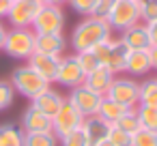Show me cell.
Listing matches in <instances>:
<instances>
[{
	"mask_svg": "<svg viewBox=\"0 0 157 146\" xmlns=\"http://www.w3.org/2000/svg\"><path fill=\"white\" fill-rule=\"evenodd\" d=\"M138 105L157 107V77H148L144 82H140V103Z\"/></svg>",
	"mask_w": 157,
	"mask_h": 146,
	"instance_id": "obj_21",
	"label": "cell"
},
{
	"mask_svg": "<svg viewBox=\"0 0 157 146\" xmlns=\"http://www.w3.org/2000/svg\"><path fill=\"white\" fill-rule=\"evenodd\" d=\"M11 2H15V0H11Z\"/></svg>",
	"mask_w": 157,
	"mask_h": 146,
	"instance_id": "obj_42",
	"label": "cell"
},
{
	"mask_svg": "<svg viewBox=\"0 0 157 146\" xmlns=\"http://www.w3.org/2000/svg\"><path fill=\"white\" fill-rule=\"evenodd\" d=\"M7 26L2 24V20H0V50H2V43H5V37H7Z\"/></svg>",
	"mask_w": 157,
	"mask_h": 146,
	"instance_id": "obj_37",
	"label": "cell"
},
{
	"mask_svg": "<svg viewBox=\"0 0 157 146\" xmlns=\"http://www.w3.org/2000/svg\"><path fill=\"white\" fill-rule=\"evenodd\" d=\"M20 129L24 133H45V131H52V118H48L45 114L35 110L33 105H28L22 114V127Z\"/></svg>",
	"mask_w": 157,
	"mask_h": 146,
	"instance_id": "obj_14",
	"label": "cell"
},
{
	"mask_svg": "<svg viewBox=\"0 0 157 146\" xmlns=\"http://www.w3.org/2000/svg\"><path fill=\"white\" fill-rule=\"evenodd\" d=\"M56 82L65 88H75V86H82L84 84V73L75 60V54H69V56H60V65H58V75H56Z\"/></svg>",
	"mask_w": 157,
	"mask_h": 146,
	"instance_id": "obj_9",
	"label": "cell"
},
{
	"mask_svg": "<svg viewBox=\"0 0 157 146\" xmlns=\"http://www.w3.org/2000/svg\"><path fill=\"white\" fill-rule=\"evenodd\" d=\"M121 41L133 52V50H148L151 47V41H148V32H146V24L144 22H138L133 24L131 28L123 30L121 32Z\"/></svg>",
	"mask_w": 157,
	"mask_h": 146,
	"instance_id": "obj_18",
	"label": "cell"
},
{
	"mask_svg": "<svg viewBox=\"0 0 157 146\" xmlns=\"http://www.w3.org/2000/svg\"><path fill=\"white\" fill-rule=\"evenodd\" d=\"M35 32L33 28H9L5 43H2V52L15 60H28L35 54Z\"/></svg>",
	"mask_w": 157,
	"mask_h": 146,
	"instance_id": "obj_3",
	"label": "cell"
},
{
	"mask_svg": "<svg viewBox=\"0 0 157 146\" xmlns=\"http://www.w3.org/2000/svg\"><path fill=\"white\" fill-rule=\"evenodd\" d=\"M13 99H15V90H13L11 82L9 80H0V112H5L7 107H11Z\"/></svg>",
	"mask_w": 157,
	"mask_h": 146,
	"instance_id": "obj_30",
	"label": "cell"
},
{
	"mask_svg": "<svg viewBox=\"0 0 157 146\" xmlns=\"http://www.w3.org/2000/svg\"><path fill=\"white\" fill-rule=\"evenodd\" d=\"M136 114H138V120H140V127H142V129L157 131V107L138 105V107H136Z\"/></svg>",
	"mask_w": 157,
	"mask_h": 146,
	"instance_id": "obj_24",
	"label": "cell"
},
{
	"mask_svg": "<svg viewBox=\"0 0 157 146\" xmlns=\"http://www.w3.org/2000/svg\"><path fill=\"white\" fill-rule=\"evenodd\" d=\"M108 140L114 144V146H129L131 144V135L123 129H118L116 125L110 127V133H108Z\"/></svg>",
	"mask_w": 157,
	"mask_h": 146,
	"instance_id": "obj_32",
	"label": "cell"
},
{
	"mask_svg": "<svg viewBox=\"0 0 157 146\" xmlns=\"http://www.w3.org/2000/svg\"><path fill=\"white\" fill-rule=\"evenodd\" d=\"M105 20H108L110 28L112 30H118V32L131 28L138 22H142L140 20V9L136 5V0H118Z\"/></svg>",
	"mask_w": 157,
	"mask_h": 146,
	"instance_id": "obj_6",
	"label": "cell"
},
{
	"mask_svg": "<svg viewBox=\"0 0 157 146\" xmlns=\"http://www.w3.org/2000/svg\"><path fill=\"white\" fill-rule=\"evenodd\" d=\"M95 146H114L110 140H103V142H99V144H95Z\"/></svg>",
	"mask_w": 157,
	"mask_h": 146,
	"instance_id": "obj_39",
	"label": "cell"
},
{
	"mask_svg": "<svg viewBox=\"0 0 157 146\" xmlns=\"http://www.w3.org/2000/svg\"><path fill=\"white\" fill-rule=\"evenodd\" d=\"M39 2H43V5H48V0H39Z\"/></svg>",
	"mask_w": 157,
	"mask_h": 146,
	"instance_id": "obj_40",
	"label": "cell"
},
{
	"mask_svg": "<svg viewBox=\"0 0 157 146\" xmlns=\"http://www.w3.org/2000/svg\"><path fill=\"white\" fill-rule=\"evenodd\" d=\"M78 15L82 17H88V15H95V9H97V0H69L67 2Z\"/></svg>",
	"mask_w": 157,
	"mask_h": 146,
	"instance_id": "obj_31",
	"label": "cell"
},
{
	"mask_svg": "<svg viewBox=\"0 0 157 146\" xmlns=\"http://www.w3.org/2000/svg\"><path fill=\"white\" fill-rule=\"evenodd\" d=\"M105 97L125 105V107H138V103H140V82H136V77L116 75Z\"/></svg>",
	"mask_w": 157,
	"mask_h": 146,
	"instance_id": "obj_4",
	"label": "cell"
},
{
	"mask_svg": "<svg viewBox=\"0 0 157 146\" xmlns=\"http://www.w3.org/2000/svg\"><path fill=\"white\" fill-rule=\"evenodd\" d=\"M65 50H67V39L63 37V32L35 37V52L50 54V56H65Z\"/></svg>",
	"mask_w": 157,
	"mask_h": 146,
	"instance_id": "obj_17",
	"label": "cell"
},
{
	"mask_svg": "<svg viewBox=\"0 0 157 146\" xmlns=\"http://www.w3.org/2000/svg\"><path fill=\"white\" fill-rule=\"evenodd\" d=\"M114 73L108 69V67H97L93 73H88L86 77H84V86L86 88H90L93 92H97V95H101V97H105L108 95V90H110V86H112V82H114Z\"/></svg>",
	"mask_w": 157,
	"mask_h": 146,
	"instance_id": "obj_15",
	"label": "cell"
},
{
	"mask_svg": "<svg viewBox=\"0 0 157 146\" xmlns=\"http://www.w3.org/2000/svg\"><path fill=\"white\" fill-rule=\"evenodd\" d=\"M43 80H48L50 84L56 82V75H58V65H60V56H50V54H41V52H35L28 60H26Z\"/></svg>",
	"mask_w": 157,
	"mask_h": 146,
	"instance_id": "obj_11",
	"label": "cell"
},
{
	"mask_svg": "<svg viewBox=\"0 0 157 146\" xmlns=\"http://www.w3.org/2000/svg\"><path fill=\"white\" fill-rule=\"evenodd\" d=\"M9 9H11V0H0V20L9 15Z\"/></svg>",
	"mask_w": 157,
	"mask_h": 146,
	"instance_id": "obj_36",
	"label": "cell"
},
{
	"mask_svg": "<svg viewBox=\"0 0 157 146\" xmlns=\"http://www.w3.org/2000/svg\"><path fill=\"white\" fill-rule=\"evenodd\" d=\"M24 146H58V135L54 131L24 133Z\"/></svg>",
	"mask_w": 157,
	"mask_h": 146,
	"instance_id": "obj_22",
	"label": "cell"
},
{
	"mask_svg": "<svg viewBox=\"0 0 157 146\" xmlns=\"http://www.w3.org/2000/svg\"><path fill=\"white\" fill-rule=\"evenodd\" d=\"M11 86H13V90L15 92H20L22 97H26V99H35L37 95H41L43 90H48L52 84L48 82V80H43L28 62L26 65H20V67H15L13 69V73H11Z\"/></svg>",
	"mask_w": 157,
	"mask_h": 146,
	"instance_id": "obj_2",
	"label": "cell"
},
{
	"mask_svg": "<svg viewBox=\"0 0 157 146\" xmlns=\"http://www.w3.org/2000/svg\"><path fill=\"white\" fill-rule=\"evenodd\" d=\"M129 47L121 41V39H114L112 41V47L108 52V56L103 58V67H108L114 75H123L125 73V65H127V56H129Z\"/></svg>",
	"mask_w": 157,
	"mask_h": 146,
	"instance_id": "obj_13",
	"label": "cell"
},
{
	"mask_svg": "<svg viewBox=\"0 0 157 146\" xmlns=\"http://www.w3.org/2000/svg\"><path fill=\"white\" fill-rule=\"evenodd\" d=\"M67 2H69V0H48V5H54V7H63Z\"/></svg>",
	"mask_w": 157,
	"mask_h": 146,
	"instance_id": "obj_38",
	"label": "cell"
},
{
	"mask_svg": "<svg viewBox=\"0 0 157 146\" xmlns=\"http://www.w3.org/2000/svg\"><path fill=\"white\" fill-rule=\"evenodd\" d=\"M0 146H2V137H0Z\"/></svg>",
	"mask_w": 157,
	"mask_h": 146,
	"instance_id": "obj_41",
	"label": "cell"
},
{
	"mask_svg": "<svg viewBox=\"0 0 157 146\" xmlns=\"http://www.w3.org/2000/svg\"><path fill=\"white\" fill-rule=\"evenodd\" d=\"M108 37H112V28H110L108 20L97 17V15L82 17V20L75 24L73 32H71V47H73V54H75V52L93 50L95 45H99V43L105 41Z\"/></svg>",
	"mask_w": 157,
	"mask_h": 146,
	"instance_id": "obj_1",
	"label": "cell"
},
{
	"mask_svg": "<svg viewBox=\"0 0 157 146\" xmlns=\"http://www.w3.org/2000/svg\"><path fill=\"white\" fill-rule=\"evenodd\" d=\"M0 137H2V146H24V131L15 125H2Z\"/></svg>",
	"mask_w": 157,
	"mask_h": 146,
	"instance_id": "obj_23",
	"label": "cell"
},
{
	"mask_svg": "<svg viewBox=\"0 0 157 146\" xmlns=\"http://www.w3.org/2000/svg\"><path fill=\"white\" fill-rule=\"evenodd\" d=\"M82 114H84V118L86 116H93V114H97V110H99V105H101V95H97V92H93L90 88H86L84 84L82 86H75V88H71V92H69V97H67Z\"/></svg>",
	"mask_w": 157,
	"mask_h": 146,
	"instance_id": "obj_10",
	"label": "cell"
},
{
	"mask_svg": "<svg viewBox=\"0 0 157 146\" xmlns=\"http://www.w3.org/2000/svg\"><path fill=\"white\" fill-rule=\"evenodd\" d=\"M151 69V58H148V50H133L127 56V65H125V73L129 77H142L148 75Z\"/></svg>",
	"mask_w": 157,
	"mask_h": 146,
	"instance_id": "obj_19",
	"label": "cell"
},
{
	"mask_svg": "<svg viewBox=\"0 0 157 146\" xmlns=\"http://www.w3.org/2000/svg\"><path fill=\"white\" fill-rule=\"evenodd\" d=\"M41 7L43 2H39V0H15V2H11V9L7 15L11 28H30Z\"/></svg>",
	"mask_w": 157,
	"mask_h": 146,
	"instance_id": "obj_7",
	"label": "cell"
},
{
	"mask_svg": "<svg viewBox=\"0 0 157 146\" xmlns=\"http://www.w3.org/2000/svg\"><path fill=\"white\" fill-rule=\"evenodd\" d=\"M127 110H131V107H125V105H121V103H116V101L103 97V99H101V105H99V110H97V116H101L105 122L114 125Z\"/></svg>",
	"mask_w": 157,
	"mask_h": 146,
	"instance_id": "obj_20",
	"label": "cell"
},
{
	"mask_svg": "<svg viewBox=\"0 0 157 146\" xmlns=\"http://www.w3.org/2000/svg\"><path fill=\"white\" fill-rule=\"evenodd\" d=\"M58 144H60V146H90V144H88V137H86V133H84L82 127L69 131V133L63 135V137H58Z\"/></svg>",
	"mask_w": 157,
	"mask_h": 146,
	"instance_id": "obj_27",
	"label": "cell"
},
{
	"mask_svg": "<svg viewBox=\"0 0 157 146\" xmlns=\"http://www.w3.org/2000/svg\"><path fill=\"white\" fill-rule=\"evenodd\" d=\"M129 146H157V131L151 129H138L131 135V144Z\"/></svg>",
	"mask_w": 157,
	"mask_h": 146,
	"instance_id": "obj_28",
	"label": "cell"
},
{
	"mask_svg": "<svg viewBox=\"0 0 157 146\" xmlns=\"http://www.w3.org/2000/svg\"><path fill=\"white\" fill-rule=\"evenodd\" d=\"M65 99H67V97H63L60 92L52 90V86H50L48 90H43L41 95H37L35 99H30V105H33L35 110H39L41 114H45L48 118H54L56 112L60 110V105L65 103Z\"/></svg>",
	"mask_w": 157,
	"mask_h": 146,
	"instance_id": "obj_12",
	"label": "cell"
},
{
	"mask_svg": "<svg viewBox=\"0 0 157 146\" xmlns=\"http://www.w3.org/2000/svg\"><path fill=\"white\" fill-rule=\"evenodd\" d=\"M136 5L140 9V20L144 24L157 20V0H136Z\"/></svg>",
	"mask_w": 157,
	"mask_h": 146,
	"instance_id": "obj_29",
	"label": "cell"
},
{
	"mask_svg": "<svg viewBox=\"0 0 157 146\" xmlns=\"http://www.w3.org/2000/svg\"><path fill=\"white\" fill-rule=\"evenodd\" d=\"M118 2V0H97V9H95V15L97 17H108L110 15V11L114 9V5Z\"/></svg>",
	"mask_w": 157,
	"mask_h": 146,
	"instance_id": "obj_33",
	"label": "cell"
},
{
	"mask_svg": "<svg viewBox=\"0 0 157 146\" xmlns=\"http://www.w3.org/2000/svg\"><path fill=\"white\" fill-rule=\"evenodd\" d=\"M110 122H105L101 116H97V114H93V116H86L84 120H82V129H84V133H86V137H88V144L90 146H95V144H99V142H103V140H108V133H110Z\"/></svg>",
	"mask_w": 157,
	"mask_h": 146,
	"instance_id": "obj_16",
	"label": "cell"
},
{
	"mask_svg": "<svg viewBox=\"0 0 157 146\" xmlns=\"http://www.w3.org/2000/svg\"><path fill=\"white\" fill-rule=\"evenodd\" d=\"M148 58H151V69L157 71V45L148 47Z\"/></svg>",
	"mask_w": 157,
	"mask_h": 146,
	"instance_id": "obj_35",
	"label": "cell"
},
{
	"mask_svg": "<svg viewBox=\"0 0 157 146\" xmlns=\"http://www.w3.org/2000/svg\"><path fill=\"white\" fill-rule=\"evenodd\" d=\"M118 129H123V131H127L129 135H133L138 129H142L140 127V120H138V114H136V107H131V110H127L116 122H114Z\"/></svg>",
	"mask_w": 157,
	"mask_h": 146,
	"instance_id": "obj_26",
	"label": "cell"
},
{
	"mask_svg": "<svg viewBox=\"0 0 157 146\" xmlns=\"http://www.w3.org/2000/svg\"><path fill=\"white\" fill-rule=\"evenodd\" d=\"M82 120H84V114H82L69 99H65V103L60 105V110H58L56 116L52 118V131H54L58 137H63V135H67L69 131L82 127Z\"/></svg>",
	"mask_w": 157,
	"mask_h": 146,
	"instance_id": "obj_8",
	"label": "cell"
},
{
	"mask_svg": "<svg viewBox=\"0 0 157 146\" xmlns=\"http://www.w3.org/2000/svg\"><path fill=\"white\" fill-rule=\"evenodd\" d=\"M33 32L35 35H58L65 28V13L63 7H54V5H43L41 11L37 13L35 22H33Z\"/></svg>",
	"mask_w": 157,
	"mask_h": 146,
	"instance_id": "obj_5",
	"label": "cell"
},
{
	"mask_svg": "<svg viewBox=\"0 0 157 146\" xmlns=\"http://www.w3.org/2000/svg\"><path fill=\"white\" fill-rule=\"evenodd\" d=\"M75 60H78L80 69H82L84 77H86L88 73H93L97 67H101V62H99V58L93 54V50H86V52H75Z\"/></svg>",
	"mask_w": 157,
	"mask_h": 146,
	"instance_id": "obj_25",
	"label": "cell"
},
{
	"mask_svg": "<svg viewBox=\"0 0 157 146\" xmlns=\"http://www.w3.org/2000/svg\"><path fill=\"white\" fill-rule=\"evenodd\" d=\"M146 32H148L151 47H153V45H157V20H153V22H146Z\"/></svg>",
	"mask_w": 157,
	"mask_h": 146,
	"instance_id": "obj_34",
	"label": "cell"
}]
</instances>
